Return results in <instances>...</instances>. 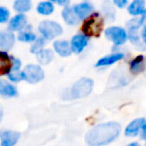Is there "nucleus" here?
I'll return each instance as SVG.
<instances>
[{"instance_id":"nucleus-2","label":"nucleus","mask_w":146,"mask_h":146,"mask_svg":"<svg viewBox=\"0 0 146 146\" xmlns=\"http://www.w3.org/2000/svg\"><path fill=\"white\" fill-rule=\"evenodd\" d=\"M92 89L93 81L90 78H81L63 93V98L66 100H73L86 97L91 93Z\"/></svg>"},{"instance_id":"nucleus-12","label":"nucleus","mask_w":146,"mask_h":146,"mask_svg":"<svg viewBox=\"0 0 146 146\" xmlns=\"http://www.w3.org/2000/svg\"><path fill=\"white\" fill-rule=\"evenodd\" d=\"M55 52L61 57H68L71 55L72 48H71V43H69L66 40H56L53 43Z\"/></svg>"},{"instance_id":"nucleus-34","label":"nucleus","mask_w":146,"mask_h":146,"mask_svg":"<svg viewBox=\"0 0 146 146\" xmlns=\"http://www.w3.org/2000/svg\"><path fill=\"white\" fill-rule=\"evenodd\" d=\"M142 16H143V17H144V19L146 20V10H145V12H144V14L142 15Z\"/></svg>"},{"instance_id":"nucleus-14","label":"nucleus","mask_w":146,"mask_h":146,"mask_svg":"<svg viewBox=\"0 0 146 146\" xmlns=\"http://www.w3.org/2000/svg\"><path fill=\"white\" fill-rule=\"evenodd\" d=\"M27 23V18L24 14H19L15 15L14 17L11 18V20L9 21L8 24V29L10 31H21Z\"/></svg>"},{"instance_id":"nucleus-18","label":"nucleus","mask_w":146,"mask_h":146,"mask_svg":"<svg viewBox=\"0 0 146 146\" xmlns=\"http://www.w3.org/2000/svg\"><path fill=\"white\" fill-rule=\"evenodd\" d=\"M129 70L133 74H139L140 72L145 70V58L142 55L135 57L131 60L129 65Z\"/></svg>"},{"instance_id":"nucleus-23","label":"nucleus","mask_w":146,"mask_h":146,"mask_svg":"<svg viewBox=\"0 0 146 146\" xmlns=\"http://www.w3.org/2000/svg\"><path fill=\"white\" fill-rule=\"evenodd\" d=\"M17 39H18L20 42H25V43H28V42H34L35 40L37 39L36 35L30 30H23L20 31L17 36Z\"/></svg>"},{"instance_id":"nucleus-30","label":"nucleus","mask_w":146,"mask_h":146,"mask_svg":"<svg viewBox=\"0 0 146 146\" xmlns=\"http://www.w3.org/2000/svg\"><path fill=\"white\" fill-rule=\"evenodd\" d=\"M47 1H50V2H54V3H57V4L61 5V6H64L66 7L67 5L69 4V0H47Z\"/></svg>"},{"instance_id":"nucleus-31","label":"nucleus","mask_w":146,"mask_h":146,"mask_svg":"<svg viewBox=\"0 0 146 146\" xmlns=\"http://www.w3.org/2000/svg\"><path fill=\"white\" fill-rule=\"evenodd\" d=\"M141 38H142V41H143V43L146 45V26H144L143 30H142V33H141Z\"/></svg>"},{"instance_id":"nucleus-21","label":"nucleus","mask_w":146,"mask_h":146,"mask_svg":"<svg viewBox=\"0 0 146 146\" xmlns=\"http://www.w3.org/2000/svg\"><path fill=\"white\" fill-rule=\"evenodd\" d=\"M32 6V3H31V0H15L14 3H13V8L17 12L23 13L27 12L31 9Z\"/></svg>"},{"instance_id":"nucleus-9","label":"nucleus","mask_w":146,"mask_h":146,"mask_svg":"<svg viewBox=\"0 0 146 146\" xmlns=\"http://www.w3.org/2000/svg\"><path fill=\"white\" fill-rule=\"evenodd\" d=\"M88 41H89V37L85 34H76L72 37L71 39V48L72 51L76 54H79L85 49L87 46Z\"/></svg>"},{"instance_id":"nucleus-26","label":"nucleus","mask_w":146,"mask_h":146,"mask_svg":"<svg viewBox=\"0 0 146 146\" xmlns=\"http://www.w3.org/2000/svg\"><path fill=\"white\" fill-rule=\"evenodd\" d=\"M8 80H10L13 83H17L20 82L21 80H24V76H23V71L21 70H12L8 75Z\"/></svg>"},{"instance_id":"nucleus-4","label":"nucleus","mask_w":146,"mask_h":146,"mask_svg":"<svg viewBox=\"0 0 146 146\" xmlns=\"http://www.w3.org/2000/svg\"><path fill=\"white\" fill-rule=\"evenodd\" d=\"M38 30L41 33L43 38L46 40H52V39L58 37L62 34V27L59 23L51 20H44L40 22L38 26Z\"/></svg>"},{"instance_id":"nucleus-35","label":"nucleus","mask_w":146,"mask_h":146,"mask_svg":"<svg viewBox=\"0 0 146 146\" xmlns=\"http://www.w3.org/2000/svg\"><path fill=\"white\" fill-rule=\"evenodd\" d=\"M144 71H145V74H146V57H145V70Z\"/></svg>"},{"instance_id":"nucleus-20","label":"nucleus","mask_w":146,"mask_h":146,"mask_svg":"<svg viewBox=\"0 0 146 146\" xmlns=\"http://www.w3.org/2000/svg\"><path fill=\"white\" fill-rule=\"evenodd\" d=\"M53 57H54V54L50 49H43L38 54H36L37 61L42 65L49 64L53 60Z\"/></svg>"},{"instance_id":"nucleus-6","label":"nucleus","mask_w":146,"mask_h":146,"mask_svg":"<svg viewBox=\"0 0 146 146\" xmlns=\"http://www.w3.org/2000/svg\"><path fill=\"white\" fill-rule=\"evenodd\" d=\"M105 36L115 45H123L127 41L128 34L126 30L119 26H111L105 30Z\"/></svg>"},{"instance_id":"nucleus-13","label":"nucleus","mask_w":146,"mask_h":146,"mask_svg":"<svg viewBox=\"0 0 146 146\" xmlns=\"http://www.w3.org/2000/svg\"><path fill=\"white\" fill-rule=\"evenodd\" d=\"M124 57V54L121 52H116L109 54L105 57H102L96 62L95 67H104V66H110V65L114 64V63L118 62V61L122 60Z\"/></svg>"},{"instance_id":"nucleus-15","label":"nucleus","mask_w":146,"mask_h":146,"mask_svg":"<svg viewBox=\"0 0 146 146\" xmlns=\"http://www.w3.org/2000/svg\"><path fill=\"white\" fill-rule=\"evenodd\" d=\"M12 69V56H9L5 51L0 52V73L1 75H8Z\"/></svg>"},{"instance_id":"nucleus-10","label":"nucleus","mask_w":146,"mask_h":146,"mask_svg":"<svg viewBox=\"0 0 146 146\" xmlns=\"http://www.w3.org/2000/svg\"><path fill=\"white\" fill-rule=\"evenodd\" d=\"M73 10H74L75 14L77 15L79 20H85L93 12V6L88 1H84V2L79 3V4H76L73 7Z\"/></svg>"},{"instance_id":"nucleus-22","label":"nucleus","mask_w":146,"mask_h":146,"mask_svg":"<svg viewBox=\"0 0 146 146\" xmlns=\"http://www.w3.org/2000/svg\"><path fill=\"white\" fill-rule=\"evenodd\" d=\"M36 10L40 15L47 16V15H50L54 11V5L50 1H43V2H40L37 5Z\"/></svg>"},{"instance_id":"nucleus-33","label":"nucleus","mask_w":146,"mask_h":146,"mask_svg":"<svg viewBox=\"0 0 146 146\" xmlns=\"http://www.w3.org/2000/svg\"><path fill=\"white\" fill-rule=\"evenodd\" d=\"M126 146H142L140 143H138V142H131V143L127 144Z\"/></svg>"},{"instance_id":"nucleus-19","label":"nucleus","mask_w":146,"mask_h":146,"mask_svg":"<svg viewBox=\"0 0 146 146\" xmlns=\"http://www.w3.org/2000/svg\"><path fill=\"white\" fill-rule=\"evenodd\" d=\"M62 18L68 25H75L79 21L73 8H70L68 6L64 7V9L62 10Z\"/></svg>"},{"instance_id":"nucleus-27","label":"nucleus","mask_w":146,"mask_h":146,"mask_svg":"<svg viewBox=\"0 0 146 146\" xmlns=\"http://www.w3.org/2000/svg\"><path fill=\"white\" fill-rule=\"evenodd\" d=\"M9 10L4 6L0 7V23H5L9 18Z\"/></svg>"},{"instance_id":"nucleus-5","label":"nucleus","mask_w":146,"mask_h":146,"mask_svg":"<svg viewBox=\"0 0 146 146\" xmlns=\"http://www.w3.org/2000/svg\"><path fill=\"white\" fill-rule=\"evenodd\" d=\"M23 76L24 80L28 83H38L44 78V71L39 65L29 64L26 65L23 69Z\"/></svg>"},{"instance_id":"nucleus-24","label":"nucleus","mask_w":146,"mask_h":146,"mask_svg":"<svg viewBox=\"0 0 146 146\" xmlns=\"http://www.w3.org/2000/svg\"><path fill=\"white\" fill-rule=\"evenodd\" d=\"M45 40L46 39L43 38V37H39L36 40L33 42V44L30 47V52L34 53V54H38L40 51L43 50V47L45 45Z\"/></svg>"},{"instance_id":"nucleus-3","label":"nucleus","mask_w":146,"mask_h":146,"mask_svg":"<svg viewBox=\"0 0 146 146\" xmlns=\"http://www.w3.org/2000/svg\"><path fill=\"white\" fill-rule=\"evenodd\" d=\"M103 29V18L100 16L99 13H92L85 20L82 31L83 34L89 36H99Z\"/></svg>"},{"instance_id":"nucleus-25","label":"nucleus","mask_w":146,"mask_h":146,"mask_svg":"<svg viewBox=\"0 0 146 146\" xmlns=\"http://www.w3.org/2000/svg\"><path fill=\"white\" fill-rule=\"evenodd\" d=\"M144 21H145V19H144L143 16L131 19V20H129L127 22L128 30H138V28H140L143 25Z\"/></svg>"},{"instance_id":"nucleus-8","label":"nucleus","mask_w":146,"mask_h":146,"mask_svg":"<svg viewBox=\"0 0 146 146\" xmlns=\"http://www.w3.org/2000/svg\"><path fill=\"white\" fill-rule=\"evenodd\" d=\"M20 139V133L13 130H3L0 134L1 146H15Z\"/></svg>"},{"instance_id":"nucleus-16","label":"nucleus","mask_w":146,"mask_h":146,"mask_svg":"<svg viewBox=\"0 0 146 146\" xmlns=\"http://www.w3.org/2000/svg\"><path fill=\"white\" fill-rule=\"evenodd\" d=\"M145 10V0H133L128 6V13L135 17L144 14Z\"/></svg>"},{"instance_id":"nucleus-32","label":"nucleus","mask_w":146,"mask_h":146,"mask_svg":"<svg viewBox=\"0 0 146 146\" xmlns=\"http://www.w3.org/2000/svg\"><path fill=\"white\" fill-rule=\"evenodd\" d=\"M140 135H141V138H142V139L145 140V141H146V127L144 128V130L142 131V133L140 134Z\"/></svg>"},{"instance_id":"nucleus-29","label":"nucleus","mask_w":146,"mask_h":146,"mask_svg":"<svg viewBox=\"0 0 146 146\" xmlns=\"http://www.w3.org/2000/svg\"><path fill=\"white\" fill-rule=\"evenodd\" d=\"M113 3L119 8H124L127 5L128 0H113Z\"/></svg>"},{"instance_id":"nucleus-1","label":"nucleus","mask_w":146,"mask_h":146,"mask_svg":"<svg viewBox=\"0 0 146 146\" xmlns=\"http://www.w3.org/2000/svg\"><path fill=\"white\" fill-rule=\"evenodd\" d=\"M121 126L117 122H106L94 126L85 135L89 146H104L113 142L120 135Z\"/></svg>"},{"instance_id":"nucleus-17","label":"nucleus","mask_w":146,"mask_h":146,"mask_svg":"<svg viewBox=\"0 0 146 146\" xmlns=\"http://www.w3.org/2000/svg\"><path fill=\"white\" fill-rule=\"evenodd\" d=\"M0 94L2 97L11 98L17 96L18 91H17L16 87L14 85L4 81V80H1L0 81Z\"/></svg>"},{"instance_id":"nucleus-28","label":"nucleus","mask_w":146,"mask_h":146,"mask_svg":"<svg viewBox=\"0 0 146 146\" xmlns=\"http://www.w3.org/2000/svg\"><path fill=\"white\" fill-rule=\"evenodd\" d=\"M20 67H21V61L19 60L18 58H15V57L12 56V69H11V71L12 70H20Z\"/></svg>"},{"instance_id":"nucleus-36","label":"nucleus","mask_w":146,"mask_h":146,"mask_svg":"<svg viewBox=\"0 0 146 146\" xmlns=\"http://www.w3.org/2000/svg\"><path fill=\"white\" fill-rule=\"evenodd\" d=\"M145 146H146V144H145Z\"/></svg>"},{"instance_id":"nucleus-11","label":"nucleus","mask_w":146,"mask_h":146,"mask_svg":"<svg viewBox=\"0 0 146 146\" xmlns=\"http://www.w3.org/2000/svg\"><path fill=\"white\" fill-rule=\"evenodd\" d=\"M15 42V36L10 31H1L0 32V48L2 51H8L13 47Z\"/></svg>"},{"instance_id":"nucleus-7","label":"nucleus","mask_w":146,"mask_h":146,"mask_svg":"<svg viewBox=\"0 0 146 146\" xmlns=\"http://www.w3.org/2000/svg\"><path fill=\"white\" fill-rule=\"evenodd\" d=\"M145 127L146 119H144V118H137V119H134L133 121H131L126 126L124 133L128 137H135V136L141 134Z\"/></svg>"}]
</instances>
